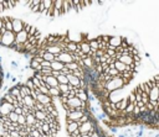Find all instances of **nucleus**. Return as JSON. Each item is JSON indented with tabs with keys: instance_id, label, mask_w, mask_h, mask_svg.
Here are the masks:
<instances>
[{
	"instance_id": "f257e3e1",
	"label": "nucleus",
	"mask_w": 159,
	"mask_h": 137,
	"mask_svg": "<svg viewBox=\"0 0 159 137\" xmlns=\"http://www.w3.org/2000/svg\"><path fill=\"white\" fill-rule=\"evenodd\" d=\"M125 85H127V83H125V81H124V79H122V78H120V75H119V77L113 78L111 81L106 83V84H104V89H106V90H108L109 93H112V91L122 90Z\"/></svg>"
},
{
	"instance_id": "f03ea898",
	"label": "nucleus",
	"mask_w": 159,
	"mask_h": 137,
	"mask_svg": "<svg viewBox=\"0 0 159 137\" xmlns=\"http://www.w3.org/2000/svg\"><path fill=\"white\" fill-rule=\"evenodd\" d=\"M15 44V33L10 32V31H5L4 35H1V39H0V46L7 49H11Z\"/></svg>"
},
{
	"instance_id": "7ed1b4c3",
	"label": "nucleus",
	"mask_w": 159,
	"mask_h": 137,
	"mask_svg": "<svg viewBox=\"0 0 159 137\" xmlns=\"http://www.w3.org/2000/svg\"><path fill=\"white\" fill-rule=\"evenodd\" d=\"M123 39H124L123 36H111V37H109V41H108V47H107V48L116 49L117 47L122 46Z\"/></svg>"
},
{
	"instance_id": "20e7f679",
	"label": "nucleus",
	"mask_w": 159,
	"mask_h": 137,
	"mask_svg": "<svg viewBox=\"0 0 159 137\" xmlns=\"http://www.w3.org/2000/svg\"><path fill=\"white\" fill-rule=\"evenodd\" d=\"M14 109L15 107L11 104H9V102H6L4 100H0V117L1 116H7L10 112L14 111Z\"/></svg>"
},
{
	"instance_id": "39448f33",
	"label": "nucleus",
	"mask_w": 159,
	"mask_h": 137,
	"mask_svg": "<svg viewBox=\"0 0 159 137\" xmlns=\"http://www.w3.org/2000/svg\"><path fill=\"white\" fill-rule=\"evenodd\" d=\"M55 60H58V62H61L62 64L71 63V62H73V59H72V53H68V52H61L60 54L55 56Z\"/></svg>"
},
{
	"instance_id": "423d86ee",
	"label": "nucleus",
	"mask_w": 159,
	"mask_h": 137,
	"mask_svg": "<svg viewBox=\"0 0 159 137\" xmlns=\"http://www.w3.org/2000/svg\"><path fill=\"white\" fill-rule=\"evenodd\" d=\"M11 19V25H12V32L16 35L20 31L24 30V21L17 19V17H10Z\"/></svg>"
},
{
	"instance_id": "0eeeda50",
	"label": "nucleus",
	"mask_w": 159,
	"mask_h": 137,
	"mask_svg": "<svg viewBox=\"0 0 159 137\" xmlns=\"http://www.w3.org/2000/svg\"><path fill=\"white\" fill-rule=\"evenodd\" d=\"M83 115H84L83 111H80V110H72V111L66 112V120H70V121H78Z\"/></svg>"
},
{
	"instance_id": "6e6552de",
	"label": "nucleus",
	"mask_w": 159,
	"mask_h": 137,
	"mask_svg": "<svg viewBox=\"0 0 159 137\" xmlns=\"http://www.w3.org/2000/svg\"><path fill=\"white\" fill-rule=\"evenodd\" d=\"M27 37H29V33L22 30V31H20L19 33L15 35V43H16V44H24V43L27 41Z\"/></svg>"
},
{
	"instance_id": "1a4fd4ad",
	"label": "nucleus",
	"mask_w": 159,
	"mask_h": 137,
	"mask_svg": "<svg viewBox=\"0 0 159 137\" xmlns=\"http://www.w3.org/2000/svg\"><path fill=\"white\" fill-rule=\"evenodd\" d=\"M80 127L78 122L77 121H70V120H66V130L70 135H72L75 131H77Z\"/></svg>"
},
{
	"instance_id": "9d476101",
	"label": "nucleus",
	"mask_w": 159,
	"mask_h": 137,
	"mask_svg": "<svg viewBox=\"0 0 159 137\" xmlns=\"http://www.w3.org/2000/svg\"><path fill=\"white\" fill-rule=\"evenodd\" d=\"M45 84H46V86L50 89V88H58V81H57V79L55 78V77H52V75H48V77H45V81H43Z\"/></svg>"
},
{
	"instance_id": "9b49d317",
	"label": "nucleus",
	"mask_w": 159,
	"mask_h": 137,
	"mask_svg": "<svg viewBox=\"0 0 159 137\" xmlns=\"http://www.w3.org/2000/svg\"><path fill=\"white\" fill-rule=\"evenodd\" d=\"M36 101L42 104V105H47V104H52L53 102V99L50 98L48 95H43V94H37L36 96Z\"/></svg>"
},
{
	"instance_id": "f8f14e48",
	"label": "nucleus",
	"mask_w": 159,
	"mask_h": 137,
	"mask_svg": "<svg viewBox=\"0 0 159 137\" xmlns=\"http://www.w3.org/2000/svg\"><path fill=\"white\" fill-rule=\"evenodd\" d=\"M119 91H120V90H117V91H112V93H109V96H108L109 102H112V104H117V102H119V101L123 99V98L120 96Z\"/></svg>"
},
{
	"instance_id": "ddd939ff",
	"label": "nucleus",
	"mask_w": 159,
	"mask_h": 137,
	"mask_svg": "<svg viewBox=\"0 0 159 137\" xmlns=\"http://www.w3.org/2000/svg\"><path fill=\"white\" fill-rule=\"evenodd\" d=\"M66 77H67V80H68V84H70V85H72V86L76 88V89L80 88L81 80H80L77 77H75V75H72V74H67Z\"/></svg>"
},
{
	"instance_id": "4468645a",
	"label": "nucleus",
	"mask_w": 159,
	"mask_h": 137,
	"mask_svg": "<svg viewBox=\"0 0 159 137\" xmlns=\"http://www.w3.org/2000/svg\"><path fill=\"white\" fill-rule=\"evenodd\" d=\"M77 44H78V48L81 49V52H82L83 54L88 56V53L91 52V48H89L88 42H87V41H84V39H82V41H81V42H78Z\"/></svg>"
},
{
	"instance_id": "2eb2a0df",
	"label": "nucleus",
	"mask_w": 159,
	"mask_h": 137,
	"mask_svg": "<svg viewBox=\"0 0 159 137\" xmlns=\"http://www.w3.org/2000/svg\"><path fill=\"white\" fill-rule=\"evenodd\" d=\"M118 60L122 62V63L125 64V65H133V64H134V59H133V57L129 56V54H122V56L118 58Z\"/></svg>"
},
{
	"instance_id": "dca6fc26",
	"label": "nucleus",
	"mask_w": 159,
	"mask_h": 137,
	"mask_svg": "<svg viewBox=\"0 0 159 137\" xmlns=\"http://www.w3.org/2000/svg\"><path fill=\"white\" fill-rule=\"evenodd\" d=\"M17 84V86H19V89H20V95H21V98H25V96H30V93H31V90L24 84V83H16Z\"/></svg>"
},
{
	"instance_id": "f3484780",
	"label": "nucleus",
	"mask_w": 159,
	"mask_h": 137,
	"mask_svg": "<svg viewBox=\"0 0 159 137\" xmlns=\"http://www.w3.org/2000/svg\"><path fill=\"white\" fill-rule=\"evenodd\" d=\"M127 105H128V98H123L119 102L114 104V107H116L117 111H124L125 107H127Z\"/></svg>"
},
{
	"instance_id": "a211bd4d",
	"label": "nucleus",
	"mask_w": 159,
	"mask_h": 137,
	"mask_svg": "<svg viewBox=\"0 0 159 137\" xmlns=\"http://www.w3.org/2000/svg\"><path fill=\"white\" fill-rule=\"evenodd\" d=\"M45 51L46 52H48V53H51V54H53V56H57V54H60L62 51H61V48L57 46V44H52V46H47L46 48H45Z\"/></svg>"
},
{
	"instance_id": "6ab92c4d",
	"label": "nucleus",
	"mask_w": 159,
	"mask_h": 137,
	"mask_svg": "<svg viewBox=\"0 0 159 137\" xmlns=\"http://www.w3.org/2000/svg\"><path fill=\"white\" fill-rule=\"evenodd\" d=\"M6 93H9V94H10L12 98H15V99H16V98H19V96H21V95H20V89H19L17 84L12 85V86L6 91Z\"/></svg>"
},
{
	"instance_id": "aec40b11",
	"label": "nucleus",
	"mask_w": 159,
	"mask_h": 137,
	"mask_svg": "<svg viewBox=\"0 0 159 137\" xmlns=\"http://www.w3.org/2000/svg\"><path fill=\"white\" fill-rule=\"evenodd\" d=\"M48 96L52 98L53 100L55 99H58L61 96V91L58 90V88H50L48 89Z\"/></svg>"
},
{
	"instance_id": "412c9836",
	"label": "nucleus",
	"mask_w": 159,
	"mask_h": 137,
	"mask_svg": "<svg viewBox=\"0 0 159 137\" xmlns=\"http://www.w3.org/2000/svg\"><path fill=\"white\" fill-rule=\"evenodd\" d=\"M29 67H30L35 73H40V72H41V65H40V63H37V62H36V60H34L32 58L30 59Z\"/></svg>"
},
{
	"instance_id": "4be33fe9",
	"label": "nucleus",
	"mask_w": 159,
	"mask_h": 137,
	"mask_svg": "<svg viewBox=\"0 0 159 137\" xmlns=\"http://www.w3.org/2000/svg\"><path fill=\"white\" fill-rule=\"evenodd\" d=\"M63 68H65V64H62L61 62H58V60L51 62V69H52V70H55V72H61Z\"/></svg>"
},
{
	"instance_id": "5701e85b",
	"label": "nucleus",
	"mask_w": 159,
	"mask_h": 137,
	"mask_svg": "<svg viewBox=\"0 0 159 137\" xmlns=\"http://www.w3.org/2000/svg\"><path fill=\"white\" fill-rule=\"evenodd\" d=\"M22 104H24L25 106H27L29 109H31V107H34V105H35V100H34L31 96H25V98H22Z\"/></svg>"
},
{
	"instance_id": "b1692460",
	"label": "nucleus",
	"mask_w": 159,
	"mask_h": 137,
	"mask_svg": "<svg viewBox=\"0 0 159 137\" xmlns=\"http://www.w3.org/2000/svg\"><path fill=\"white\" fill-rule=\"evenodd\" d=\"M25 120H26V126H34L36 123V118L32 114H29L25 116Z\"/></svg>"
},
{
	"instance_id": "393cba45",
	"label": "nucleus",
	"mask_w": 159,
	"mask_h": 137,
	"mask_svg": "<svg viewBox=\"0 0 159 137\" xmlns=\"http://www.w3.org/2000/svg\"><path fill=\"white\" fill-rule=\"evenodd\" d=\"M70 10H72V1L65 0L63 1V6H62V14H67Z\"/></svg>"
},
{
	"instance_id": "a878e982",
	"label": "nucleus",
	"mask_w": 159,
	"mask_h": 137,
	"mask_svg": "<svg viewBox=\"0 0 159 137\" xmlns=\"http://www.w3.org/2000/svg\"><path fill=\"white\" fill-rule=\"evenodd\" d=\"M34 116H35L36 121H41V122H43L45 118H46V116H47V114H45L43 111H36V112L34 114Z\"/></svg>"
},
{
	"instance_id": "bb28decb",
	"label": "nucleus",
	"mask_w": 159,
	"mask_h": 137,
	"mask_svg": "<svg viewBox=\"0 0 159 137\" xmlns=\"http://www.w3.org/2000/svg\"><path fill=\"white\" fill-rule=\"evenodd\" d=\"M65 68L68 69V70H71V72H73V70H77L80 67H78V63H76V62H71V63L65 64Z\"/></svg>"
},
{
	"instance_id": "cd10ccee",
	"label": "nucleus",
	"mask_w": 159,
	"mask_h": 137,
	"mask_svg": "<svg viewBox=\"0 0 159 137\" xmlns=\"http://www.w3.org/2000/svg\"><path fill=\"white\" fill-rule=\"evenodd\" d=\"M6 117H7V120H9L11 123H17V118H19V115H16L14 111H12V112H10V114H9Z\"/></svg>"
},
{
	"instance_id": "c85d7f7f",
	"label": "nucleus",
	"mask_w": 159,
	"mask_h": 137,
	"mask_svg": "<svg viewBox=\"0 0 159 137\" xmlns=\"http://www.w3.org/2000/svg\"><path fill=\"white\" fill-rule=\"evenodd\" d=\"M88 44H89V48H91V51L92 52H96L97 49H98V41L94 38V39H91L89 42H88Z\"/></svg>"
},
{
	"instance_id": "c756f323",
	"label": "nucleus",
	"mask_w": 159,
	"mask_h": 137,
	"mask_svg": "<svg viewBox=\"0 0 159 137\" xmlns=\"http://www.w3.org/2000/svg\"><path fill=\"white\" fill-rule=\"evenodd\" d=\"M42 58H43V60H47V62H53L55 60V56L53 54H51V53H48V52H43V54H42Z\"/></svg>"
},
{
	"instance_id": "7c9ffc66",
	"label": "nucleus",
	"mask_w": 159,
	"mask_h": 137,
	"mask_svg": "<svg viewBox=\"0 0 159 137\" xmlns=\"http://www.w3.org/2000/svg\"><path fill=\"white\" fill-rule=\"evenodd\" d=\"M53 110H56V106H55V102H52V104H47V105H45V110H43V112L45 114H51Z\"/></svg>"
},
{
	"instance_id": "2f4dec72",
	"label": "nucleus",
	"mask_w": 159,
	"mask_h": 137,
	"mask_svg": "<svg viewBox=\"0 0 159 137\" xmlns=\"http://www.w3.org/2000/svg\"><path fill=\"white\" fill-rule=\"evenodd\" d=\"M57 81H58V84H68V80H67V77L65 75V74H61V75H58L57 78Z\"/></svg>"
},
{
	"instance_id": "473e14b6",
	"label": "nucleus",
	"mask_w": 159,
	"mask_h": 137,
	"mask_svg": "<svg viewBox=\"0 0 159 137\" xmlns=\"http://www.w3.org/2000/svg\"><path fill=\"white\" fill-rule=\"evenodd\" d=\"M134 104H130V102H128V105H127V107H125V110L123 111L125 115H132V112H133V110H134Z\"/></svg>"
},
{
	"instance_id": "72a5a7b5",
	"label": "nucleus",
	"mask_w": 159,
	"mask_h": 137,
	"mask_svg": "<svg viewBox=\"0 0 159 137\" xmlns=\"http://www.w3.org/2000/svg\"><path fill=\"white\" fill-rule=\"evenodd\" d=\"M58 90L61 91V94H63V93H67V91H70L68 90V84H58Z\"/></svg>"
},
{
	"instance_id": "f704fd0d",
	"label": "nucleus",
	"mask_w": 159,
	"mask_h": 137,
	"mask_svg": "<svg viewBox=\"0 0 159 137\" xmlns=\"http://www.w3.org/2000/svg\"><path fill=\"white\" fill-rule=\"evenodd\" d=\"M31 80H32V83H34V86H35V89H39L40 86H41V81L36 78V77H31Z\"/></svg>"
},
{
	"instance_id": "c9c22d12",
	"label": "nucleus",
	"mask_w": 159,
	"mask_h": 137,
	"mask_svg": "<svg viewBox=\"0 0 159 137\" xmlns=\"http://www.w3.org/2000/svg\"><path fill=\"white\" fill-rule=\"evenodd\" d=\"M17 125H19V126H25V125H26V120H25V116H24V115H19Z\"/></svg>"
},
{
	"instance_id": "e433bc0d",
	"label": "nucleus",
	"mask_w": 159,
	"mask_h": 137,
	"mask_svg": "<svg viewBox=\"0 0 159 137\" xmlns=\"http://www.w3.org/2000/svg\"><path fill=\"white\" fill-rule=\"evenodd\" d=\"M34 107H35V110H36V111H43V110H45V105H42V104L37 102V101H35Z\"/></svg>"
},
{
	"instance_id": "4c0bfd02",
	"label": "nucleus",
	"mask_w": 159,
	"mask_h": 137,
	"mask_svg": "<svg viewBox=\"0 0 159 137\" xmlns=\"http://www.w3.org/2000/svg\"><path fill=\"white\" fill-rule=\"evenodd\" d=\"M41 130L43 131V133H50V125L46 123V122H42V126H41Z\"/></svg>"
},
{
	"instance_id": "58836bf2",
	"label": "nucleus",
	"mask_w": 159,
	"mask_h": 137,
	"mask_svg": "<svg viewBox=\"0 0 159 137\" xmlns=\"http://www.w3.org/2000/svg\"><path fill=\"white\" fill-rule=\"evenodd\" d=\"M9 9H15L17 6V0H7Z\"/></svg>"
},
{
	"instance_id": "ea45409f",
	"label": "nucleus",
	"mask_w": 159,
	"mask_h": 137,
	"mask_svg": "<svg viewBox=\"0 0 159 137\" xmlns=\"http://www.w3.org/2000/svg\"><path fill=\"white\" fill-rule=\"evenodd\" d=\"M41 69H46V68H51V63L50 62H47V60H43L41 64Z\"/></svg>"
},
{
	"instance_id": "a19ab883",
	"label": "nucleus",
	"mask_w": 159,
	"mask_h": 137,
	"mask_svg": "<svg viewBox=\"0 0 159 137\" xmlns=\"http://www.w3.org/2000/svg\"><path fill=\"white\" fill-rule=\"evenodd\" d=\"M29 136H31V137H40V132L35 128V130H32V131L29 133Z\"/></svg>"
},
{
	"instance_id": "79ce46f5",
	"label": "nucleus",
	"mask_w": 159,
	"mask_h": 137,
	"mask_svg": "<svg viewBox=\"0 0 159 137\" xmlns=\"http://www.w3.org/2000/svg\"><path fill=\"white\" fill-rule=\"evenodd\" d=\"M5 133H6V128H5L4 123H0V137H4Z\"/></svg>"
},
{
	"instance_id": "37998d69",
	"label": "nucleus",
	"mask_w": 159,
	"mask_h": 137,
	"mask_svg": "<svg viewBox=\"0 0 159 137\" xmlns=\"http://www.w3.org/2000/svg\"><path fill=\"white\" fill-rule=\"evenodd\" d=\"M31 26H32L31 23H27V22H24V31L29 33V32H30V28H31Z\"/></svg>"
},
{
	"instance_id": "c03bdc74",
	"label": "nucleus",
	"mask_w": 159,
	"mask_h": 137,
	"mask_svg": "<svg viewBox=\"0 0 159 137\" xmlns=\"http://www.w3.org/2000/svg\"><path fill=\"white\" fill-rule=\"evenodd\" d=\"M101 133H102V131L98 128V131H94V132H92L89 137H102V136H101Z\"/></svg>"
},
{
	"instance_id": "a18cd8bd",
	"label": "nucleus",
	"mask_w": 159,
	"mask_h": 137,
	"mask_svg": "<svg viewBox=\"0 0 159 137\" xmlns=\"http://www.w3.org/2000/svg\"><path fill=\"white\" fill-rule=\"evenodd\" d=\"M14 112L16 115H22V107H15L14 109Z\"/></svg>"
},
{
	"instance_id": "49530a36",
	"label": "nucleus",
	"mask_w": 159,
	"mask_h": 137,
	"mask_svg": "<svg viewBox=\"0 0 159 137\" xmlns=\"http://www.w3.org/2000/svg\"><path fill=\"white\" fill-rule=\"evenodd\" d=\"M78 137H89V135H80Z\"/></svg>"
},
{
	"instance_id": "de8ad7c7",
	"label": "nucleus",
	"mask_w": 159,
	"mask_h": 137,
	"mask_svg": "<svg viewBox=\"0 0 159 137\" xmlns=\"http://www.w3.org/2000/svg\"><path fill=\"white\" fill-rule=\"evenodd\" d=\"M0 11H4V9H2V5H1V0H0Z\"/></svg>"
},
{
	"instance_id": "09e8293b",
	"label": "nucleus",
	"mask_w": 159,
	"mask_h": 137,
	"mask_svg": "<svg viewBox=\"0 0 159 137\" xmlns=\"http://www.w3.org/2000/svg\"><path fill=\"white\" fill-rule=\"evenodd\" d=\"M26 137H31V136H29V135H27V136H26Z\"/></svg>"
}]
</instances>
